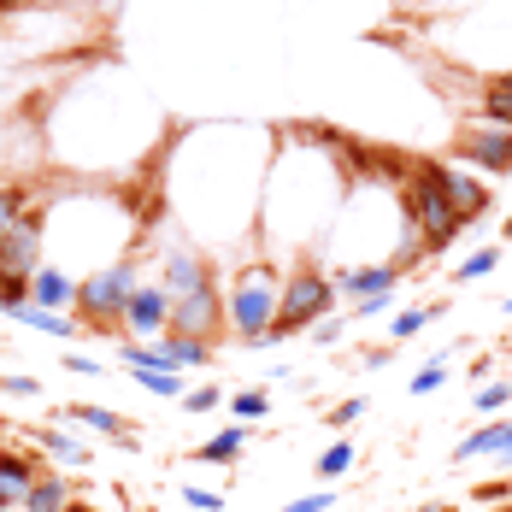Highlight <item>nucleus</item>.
I'll return each instance as SVG.
<instances>
[{"label": "nucleus", "mask_w": 512, "mask_h": 512, "mask_svg": "<svg viewBox=\"0 0 512 512\" xmlns=\"http://www.w3.org/2000/svg\"><path fill=\"white\" fill-rule=\"evenodd\" d=\"M277 307H283V277L271 265H248L236 271L230 283V330L242 348H271V324H277Z\"/></svg>", "instance_id": "obj_1"}, {"label": "nucleus", "mask_w": 512, "mask_h": 512, "mask_svg": "<svg viewBox=\"0 0 512 512\" xmlns=\"http://www.w3.org/2000/svg\"><path fill=\"white\" fill-rule=\"evenodd\" d=\"M407 218L412 230H424V254H442V248H454L465 230V218L454 212V201L442 195V183H436V171H430V159H418L407 177Z\"/></svg>", "instance_id": "obj_2"}, {"label": "nucleus", "mask_w": 512, "mask_h": 512, "mask_svg": "<svg viewBox=\"0 0 512 512\" xmlns=\"http://www.w3.org/2000/svg\"><path fill=\"white\" fill-rule=\"evenodd\" d=\"M136 289H142V283H136V259H118V265H106L95 277H83V283H77L83 330H112V336H124V307H130Z\"/></svg>", "instance_id": "obj_3"}, {"label": "nucleus", "mask_w": 512, "mask_h": 512, "mask_svg": "<svg viewBox=\"0 0 512 512\" xmlns=\"http://www.w3.org/2000/svg\"><path fill=\"white\" fill-rule=\"evenodd\" d=\"M330 307H336V283L324 271H312V265L289 271L283 277V307H277V324H271V342H289V336L312 330L318 318H330Z\"/></svg>", "instance_id": "obj_4"}, {"label": "nucleus", "mask_w": 512, "mask_h": 512, "mask_svg": "<svg viewBox=\"0 0 512 512\" xmlns=\"http://www.w3.org/2000/svg\"><path fill=\"white\" fill-rule=\"evenodd\" d=\"M430 171H436V183H442V195L454 201V212H460L465 224H477L483 212H489V201H495V189L471 171V165H460V159H430Z\"/></svg>", "instance_id": "obj_5"}, {"label": "nucleus", "mask_w": 512, "mask_h": 512, "mask_svg": "<svg viewBox=\"0 0 512 512\" xmlns=\"http://www.w3.org/2000/svg\"><path fill=\"white\" fill-rule=\"evenodd\" d=\"M454 159L471 165V171L507 177V171H512V130H501V124H477V130L454 136Z\"/></svg>", "instance_id": "obj_6"}, {"label": "nucleus", "mask_w": 512, "mask_h": 512, "mask_svg": "<svg viewBox=\"0 0 512 512\" xmlns=\"http://www.w3.org/2000/svg\"><path fill=\"white\" fill-rule=\"evenodd\" d=\"M224 330V295L218 283L189 295V301H171V336H195V342H212Z\"/></svg>", "instance_id": "obj_7"}, {"label": "nucleus", "mask_w": 512, "mask_h": 512, "mask_svg": "<svg viewBox=\"0 0 512 512\" xmlns=\"http://www.w3.org/2000/svg\"><path fill=\"white\" fill-rule=\"evenodd\" d=\"M42 242H48V218H42V212H24V218L6 230V242H0V271H24V277H36V265H42Z\"/></svg>", "instance_id": "obj_8"}, {"label": "nucleus", "mask_w": 512, "mask_h": 512, "mask_svg": "<svg viewBox=\"0 0 512 512\" xmlns=\"http://www.w3.org/2000/svg\"><path fill=\"white\" fill-rule=\"evenodd\" d=\"M165 330H171V295L159 283H142L130 295V307H124V336L148 342V336H165Z\"/></svg>", "instance_id": "obj_9"}, {"label": "nucleus", "mask_w": 512, "mask_h": 512, "mask_svg": "<svg viewBox=\"0 0 512 512\" xmlns=\"http://www.w3.org/2000/svg\"><path fill=\"white\" fill-rule=\"evenodd\" d=\"M159 289H165L171 301H189V295L212 289V271H206V259L195 254V248H171V254H165V271H159Z\"/></svg>", "instance_id": "obj_10"}, {"label": "nucleus", "mask_w": 512, "mask_h": 512, "mask_svg": "<svg viewBox=\"0 0 512 512\" xmlns=\"http://www.w3.org/2000/svg\"><path fill=\"white\" fill-rule=\"evenodd\" d=\"M330 283H336V295H354V301L395 295L401 289V265H354V271H336Z\"/></svg>", "instance_id": "obj_11"}, {"label": "nucleus", "mask_w": 512, "mask_h": 512, "mask_svg": "<svg viewBox=\"0 0 512 512\" xmlns=\"http://www.w3.org/2000/svg\"><path fill=\"white\" fill-rule=\"evenodd\" d=\"M59 418H65V424H83V430H101V436L124 442V448H136V442H142V436H136V424H130L124 412H112V407H89V401H77V407H59Z\"/></svg>", "instance_id": "obj_12"}, {"label": "nucleus", "mask_w": 512, "mask_h": 512, "mask_svg": "<svg viewBox=\"0 0 512 512\" xmlns=\"http://www.w3.org/2000/svg\"><path fill=\"white\" fill-rule=\"evenodd\" d=\"M30 301L48 307V312L77 307V277H65L59 265H36V277H30Z\"/></svg>", "instance_id": "obj_13"}, {"label": "nucleus", "mask_w": 512, "mask_h": 512, "mask_svg": "<svg viewBox=\"0 0 512 512\" xmlns=\"http://www.w3.org/2000/svg\"><path fill=\"white\" fill-rule=\"evenodd\" d=\"M71 501H77V489H71L59 471H42V477L24 489V501H18V507H24V512H65Z\"/></svg>", "instance_id": "obj_14"}, {"label": "nucleus", "mask_w": 512, "mask_h": 512, "mask_svg": "<svg viewBox=\"0 0 512 512\" xmlns=\"http://www.w3.org/2000/svg\"><path fill=\"white\" fill-rule=\"evenodd\" d=\"M512 448V418H495V424H483V430H471L460 448H454V465L465 460H483V454H507Z\"/></svg>", "instance_id": "obj_15"}, {"label": "nucleus", "mask_w": 512, "mask_h": 512, "mask_svg": "<svg viewBox=\"0 0 512 512\" xmlns=\"http://www.w3.org/2000/svg\"><path fill=\"white\" fill-rule=\"evenodd\" d=\"M242 448H248V424H230V430L206 436L201 448H195V460L201 465H230V460H242Z\"/></svg>", "instance_id": "obj_16"}, {"label": "nucleus", "mask_w": 512, "mask_h": 512, "mask_svg": "<svg viewBox=\"0 0 512 512\" xmlns=\"http://www.w3.org/2000/svg\"><path fill=\"white\" fill-rule=\"evenodd\" d=\"M42 471H48L42 460H30V454H12V448H0V489H12L18 501H24V489H30V483H36Z\"/></svg>", "instance_id": "obj_17"}, {"label": "nucleus", "mask_w": 512, "mask_h": 512, "mask_svg": "<svg viewBox=\"0 0 512 512\" xmlns=\"http://www.w3.org/2000/svg\"><path fill=\"white\" fill-rule=\"evenodd\" d=\"M12 318H18V324H30V330H42V336H59V342H71V336L83 330L77 318H65V312H48V307H36V301H30V307H18Z\"/></svg>", "instance_id": "obj_18"}, {"label": "nucleus", "mask_w": 512, "mask_h": 512, "mask_svg": "<svg viewBox=\"0 0 512 512\" xmlns=\"http://www.w3.org/2000/svg\"><path fill=\"white\" fill-rule=\"evenodd\" d=\"M448 312V301H424V307H407V312H395V324H389V348H401V342H412L430 318H442Z\"/></svg>", "instance_id": "obj_19"}, {"label": "nucleus", "mask_w": 512, "mask_h": 512, "mask_svg": "<svg viewBox=\"0 0 512 512\" xmlns=\"http://www.w3.org/2000/svg\"><path fill=\"white\" fill-rule=\"evenodd\" d=\"M159 348H165V359H171V371H183V365H206L212 359V342H195V336H159Z\"/></svg>", "instance_id": "obj_20"}, {"label": "nucleus", "mask_w": 512, "mask_h": 512, "mask_svg": "<svg viewBox=\"0 0 512 512\" xmlns=\"http://www.w3.org/2000/svg\"><path fill=\"white\" fill-rule=\"evenodd\" d=\"M36 448L53 454V460H65V465H95V460H89V448H83V442H71L65 430H36Z\"/></svg>", "instance_id": "obj_21"}, {"label": "nucleus", "mask_w": 512, "mask_h": 512, "mask_svg": "<svg viewBox=\"0 0 512 512\" xmlns=\"http://www.w3.org/2000/svg\"><path fill=\"white\" fill-rule=\"evenodd\" d=\"M348 465H354V442H336V448H324V454H318V465H312L318 489H324V483H336V477H348Z\"/></svg>", "instance_id": "obj_22"}, {"label": "nucleus", "mask_w": 512, "mask_h": 512, "mask_svg": "<svg viewBox=\"0 0 512 512\" xmlns=\"http://www.w3.org/2000/svg\"><path fill=\"white\" fill-rule=\"evenodd\" d=\"M24 212H30V189H24V183H0V242H6V230H12Z\"/></svg>", "instance_id": "obj_23"}, {"label": "nucleus", "mask_w": 512, "mask_h": 512, "mask_svg": "<svg viewBox=\"0 0 512 512\" xmlns=\"http://www.w3.org/2000/svg\"><path fill=\"white\" fill-rule=\"evenodd\" d=\"M442 383H448V354L424 359V365H418V371H412V377H407V389H412V395H436Z\"/></svg>", "instance_id": "obj_24"}, {"label": "nucleus", "mask_w": 512, "mask_h": 512, "mask_svg": "<svg viewBox=\"0 0 512 512\" xmlns=\"http://www.w3.org/2000/svg\"><path fill=\"white\" fill-rule=\"evenodd\" d=\"M130 377L159 401H183V371H130Z\"/></svg>", "instance_id": "obj_25"}, {"label": "nucleus", "mask_w": 512, "mask_h": 512, "mask_svg": "<svg viewBox=\"0 0 512 512\" xmlns=\"http://www.w3.org/2000/svg\"><path fill=\"white\" fill-rule=\"evenodd\" d=\"M477 106H483V118H489V124H501V130H512V89H501V83H489V89L477 95Z\"/></svg>", "instance_id": "obj_26"}, {"label": "nucleus", "mask_w": 512, "mask_h": 512, "mask_svg": "<svg viewBox=\"0 0 512 512\" xmlns=\"http://www.w3.org/2000/svg\"><path fill=\"white\" fill-rule=\"evenodd\" d=\"M18 307H30V277L24 271H0V312L12 318Z\"/></svg>", "instance_id": "obj_27"}, {"label": "nucleus", "mask_w": 512, "mask_h": 512, "mask_svg": "<svg viewBox=\"0 0 512 512\" xmlns=\"http://www.w3.org/2000/svg\"><path fill=\"white\" fill-rule=\"evenodd\" d=\"M495 265H501V248H477V254L460 259V271H454V277H460V283H471V277H489Z\"/></svg>", "instance_id": "obj_28"}, {"label": "nucleus", "mask_w": 512, "mask_h": 512, "mask_svg": "<svg viewBox=\"0 0 512 512\" xmlns=\"http://www.w3.org/2000/svg\"><path fill=\"white\" fill-rule=\"evenodd\" d=\"M471 407H477V412H501V407H512V377H507V383H483V389L471 395Z\"/></svg>", "instance_id": "obj_29"}, {"label": "nucleus", "mask_w": 512, "mask_h": 512, "mask_svg": "<svg viewBox=\"0 0 512 512\" xmlns=\"http://www.w3.org/2000/svg\"><path fill=\"white\" fill-rule=\"evenodd\" d=\"M230 412L236 418H265L271 412V395L265 389H242V395H230Z\"/></svg>", "instance_id": "obj_30"}, {"label": "nucleus", "mask_w": 512, "mask_h": 512, "mask_svg": "<svg viewBox=\"0 0 512 512\" xmlns=\"http://www.w3.org/2000/svg\"><path fill=\"white\" fill-rule=\"evenodd\" d=\"M218 401H224L218 383H195V389H183V412H212Z\"/></svg>", "instance_id": "obj_31"}, {"label": "nucleus", "mask_w": 512, "mask_h": 512, "mask_svg": "<svg viewBox=\"0 0 512 512\" xmlns=\"http://www.w3.org/2000/svg\"><path fill=\"white\" fill-rule=\"evenodd\" d=\"M0 395H12V401H42V377H0Z\"/></svg>", "instance_id": "obj_32"}, {"label": "nucleus", "mask_w": 512, "mask_h": 512, "mask_svg": "<svg viewBox=\"0 0 512 512\" xmlns=\"http://www.w3.org/2000/svg\"><path fill=\"white\" fill-rule=\"evenodd\" d=\"M389 307H395V295H371V301H354V312H348V324H371V318H383Z\"/></svg>", "instance_id": "obj_33"}, {"label": "nucleus", "mask_w": 512, "mask_h": 512, "mask_svg": "<svg viewBox=\"0 0 512 512\" xmlns=\"http://www.w3.org/2000/svg\"><path fill=\"white\" fill-rule=\"evenodd\" d=\"M330 507H336V489L324 483V489H312V495H301V501H289L283 512H330Z\"/></svg>", "instance_id": "obj_34"}, {"label": "nucleus", "mask_w": 512, "mask_h": 512, "mask_svg": "<svg viewBox=\"0 0 512 512\" xmlns=\"http://www.w3.org/2000/svg\"><path fill=\"white\" fill-rule=\"evenodd\" d=\"M359 412H365V401L354 395V401H342V407H330V412H324V424H330V430H348V424H354Z\"/></svg>", "instance_id": "obj_35"}, {"label": "nucleus", "mask_w": 512, "mask_h": 512, "mask_svg": "<svg viewBox=\"0 0 512 512\" xmlns=\"http://www.w3.org/2000/svg\"><path fill=\"white\" fill-rule=\"evenodd\" d=\"M342 330H348V318H318V324H312V342L330 348V342H342Z\"/></svg>", "instance_id": "obj_36"}, {"label": "nucleus", "mask_w": 512, "mask_h": 512, "mask_svg": "<svg viewBox=\"0 0 512 512\" xmlns=\"http://www.w3.org/2000/svg\"><path fill=\"white\" fill-rule=\"evenodd\" d=\"M183 501H189V507H201V512H218V507H224V495H212V489H195V483H183Z\"/></svg>", "instance_id": "obj_37"}, {"label": "nucleus", "mask_w": 512, "mask_h": 512, "mask_svg": "<svg viewBox=\"0 0 512 512\" xmlns=\"http://www.w3.org/2000/svg\"><path fill=\"white\" fill-rule=\"evenodd\" d=\"M65 371H77V377H101L106 365L95 354H65Z\"/></svg>", "instance_id": "obj_38"}, {"label": "nucleus", "mask_w": 512, "mask_h": 512, "mask_svg": "<svg viewBox=\"0 0 512 512\" xmlns=\"http://www.w3.org/2000/svg\"><path fill=\"white\" fill-rule=\"evenodd\" d=\"M477 501H489V507L512 501V477H501V483H483V489H477Z\"/></svg>", "instance_id": "obj_39"}, {"label": "nucleus", "mask_w": 512, "mask_h": 512, "mask_svg": "<svg viewBox=\"0 0 512 512\" xmlns=\"http://www.w3.org/2000/svg\"><path fill=\"white\" fill-rule=\"evenodd\" d=\"M18 507V495H12V489H0V512H12Z\"/></svg>", "instance_id": "obj_40"}, {"label": "nucleus", "mask_w": 512, "mask_h": 512, "mask_svg": "<svg viewBox=\"0 0 512 512\" xmlns=\"http://www.w3.org/2000/svg\"><path fill=\"white\" fill-rule=\"evenodd\" d=\"M65 512H95V507H89V501H71V507H65Z\"/></svg>", "instance_id": "obj_41"}, {"label": "nucleus", "mask_w": 512, "mask_h": 512, "mask_svg": "<svg viewBox=\"0 0 512 512\" xmlns=\"http://www.w3.org/2000/svg\"><path fill=\"white\" fill-rule=\"evenodd\" d=\"M495 83H501V89H512V71H507V77H495Z\"/></svg>", "instance_id": "obj_42"}, {"label": "nucleus", "mask_w": 512, "mask_h": 512, "mask_svg": "<svg viewBox=\"0 0 512 512\" xmlns=\"http://www.w3.org/2000/svg\"><path fill=\"white\" fill-rule=\"evenodd\" d=\"M424 512H460V507H424Z\"/></svg>", "instance_id": "obj_43"}, {"label": "nucleus", "mask_w": 512, "mask_h": 512, "mask_svg": "<svg viewBox=\"0 0 512 512\" xmlns=\"http://www.w3.org/2000/svg\"><path fill=\"white\" fill-rule=\"evenodd\" d=\"M501 236H507V242H512V218H507V230H501Z\"/></svg>", "instance_id": "obj_44"}, {"label": "nucleus", "mask_w": 512, "mask_h": 512, "mask_svg": "<svg viewBox=\"0 0 512 512\" xmlns=\"http://www.w3.org/2000/svg\"><path fill=\"white\" fill-rule=\"evenodd\" d=\"M495 512H512V501H501V507H495Z\"/></svg>", "instance_id": "obj_45"}, {"label": "nucleus", "mask_w": 512, "mask_h": 512, "mask_svg": "<svg viewBox=\"0 0 512 512\" xmlns=\"http://www.w3.org/2000/svg\"><path fill=\"white\" fill-rule=\"evenodd\" d=\"M142 512H154V507H142Z\"/></svg>", "instance_id": "obj_46"}, {"label": "nucleus", "mask_w": 512, "mask_h": 512, "mask_svg": "<svg viewBox=\"0 0 512 512\" xmlns=\"http://www.w3.org/2000/svg\"><path fill=\"white\" fill-rule=\"evenodd\" d=\"M507 312H512V301H507Z\"/></svg>", "instance_id": "obj_47"}]
</instances>
